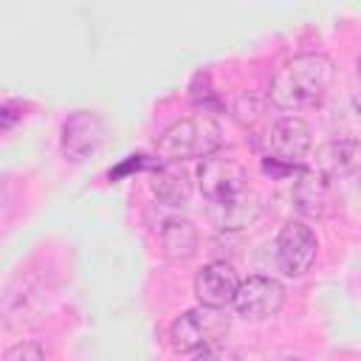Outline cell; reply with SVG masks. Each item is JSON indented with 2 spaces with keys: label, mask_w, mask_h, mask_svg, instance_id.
<instances>
[{
  "label": "cell",
  "mask_w": 361,
  "mask_h": 361,
  "mask_svg": "<svg viewBox=\"0 0 361 361\" xmlns=\"http://www.w3.org/2000/svg\"><path fill=\"white\" fill-rule=\"evenodd\" d=\"M333 79H336V65L327 54L319 51L296 54L288 62H282V68L274 73L268 99L274 107L296 113L319 104L330 90Z\"/></svg>",
  "instance_id": "obj_1"
},
{
  "label": "cell",
  "mask_w": 361,
  "mask_h": 361,
  "mask_svg": "<svg viewBox=\"0 0 361 361\" xmlns=\"http://www.w3.org/2000/svg\"><path fill=\"white\" fill-rule=\"evenodd\" d=\"M220 141V124L212 116H189L161 133L155 152L161 164H183L189 158H206L217 152Z\"/></svg>",
  "instance_id": "obj_2"
},
{
  "label": "cell",
  "mask_w": 361,
  "mask_h": 361,
  "mask_svg": "<svg viewBox=\"0 0 361 361\" xmlns=\"http://www.w3.org/2000/svg\"><path fill=\"white\" fill-rule=\"evenodd\" d=\"M231 322L226 316V310H214V307H192L186 313H180L172 327H169V347L175 353H197L206 344L220 341L228 333Z\"/></svg>",
  "instance_id": "obj_3"
},
{
  "label": "cell",
  "mask_w": 361,
  "mask_h": 361,
  "mask_svg": "<svg viewBox=\"0 0 361 361\" xmlns=\"http://www.w3.org/2000/svg\"><path fill=\"white\" fill-rule=\"evenodd\" d=\"M313 147V133L310 124L299 116H285L276 118L265 135H262V149L268 161H276L293 172H299L305 166V158Z\"/></svg>",
  "instance_id": "obj_4"
},
{
  "label": "cell",
  "mask_w": 361,
  "mask_h": 361,
  "mask_svg": "<svg viewBox=\"0 0 361 361\" xmlns=\"http://www.w3.org/2000/svg\"><path fill=\"white\" fill-rule=\"evenodd\" d=\"M197 183H200L206 203H217L223 197H231L248 189V172L234 155L212 152L197 166Z\"/></svg>",
  "instance_id": "obj_5"
},
{
  "label": "cell",
  "mask_w": 361,
  "mask_h": 361,
  "mask_svg": "<svg viewBox=\"0 0 361 361\" xmlns=\"http://www.w3.org/2000/svg\"><path fill=\"white\" fill-rule=\"evenodd\" d=\"M316 254H319V240H316V231L310 226H305L302 220H288L279 228L276 262H279V271L285 276L307 274L310 265L316 262Z\"/></svg>",
  "instance_id": "obj_6"
},
{
  "label": "cell",
  "mask_w": 361,
  "mask_h": 361,
  "mask_svg": "<svg viewBox=\"0 0 361 361\" xmlns=\"http://www.w3.org/2000/svg\"><path fill=\"white\" fill-rule=\"evenodd\" d=\"M234 310L243 316V319H251V322H262V319H271L282 310L285 305V288L279 279L274 276H248L237 285V293H234Z\"/></svg>",
  "instance_id": "obj_7"
},
{
  "label": "cell",
  "mask_w": 361,
  "mask_h": 361,
  "mask_svg": "<svg viewBox=\"0 0 361 361\" xmlns=\"http://www.w3.org/2000/svg\"><path fill=\"white\" fill-rule=\"evenodd\" d=\"M262 214V197L248 186L217 203H206V217L217 231H243Z\"/></svg>",
  "instance_id": "obj_8"
},
{
  "label": "cell",
  "mask_w": 361,
  "mask_h": 361,
  "mask_svg": "<svg viewBox=\"0 0 361 361\" xmlns=\"http://www.w3.org/2000/svg\"><path fill=\"white\" fill-rule=\"evenodd\" d=\"M104 141V124L87 110H76L62 124V155L73 164L90 158Z\"/></svg>",
  "instance_id": "obj_9"
},
{
  "label": "cell",
  "mask_w": 361,
  "mask_h": 361,
  "mask_svg": "<svg viewBox=\"0 0 361 361\" xmlns=\"http://www.w3.org/2000/svg\"><path fill=\"white\" fill-rule=\"evenodd\" d=\"M237 285H240L237 271L228 262H209L195 276V296L203 307L226 310L234 302Z\"/></svg>",
  "instance_id": "obj_10"
},
{
  "label": "cell",
  "mask_w": 361,
  "mask_h": 361,
  "mask_svg": "<svg viewBox=\"0 0 361 361\" xmlns=\"http://www.w3.org/2000/svg\"><path fill=\"white\" fill-rule=\"evenodd\" d=\"M333 203V180L319 175L313 166H302L293 180V206L305 217H324Z\"/></svg>",
  "instance_id": "obj_11"
},
{
  "label": "cell",
  "mask_w": 361,
  "mask_h": 361,
  "mask_svg": "<svg viewBox=\"0 0 361 361\" xmlns=\"http://www.w3.org/2000/svg\"><path fill=\"white\" fill-rule=\"evenodd\" d=\"M149 189L161 203L180 209L192 197V178L183 164H155L149 175Z\"/></svg>",
  "instance_id": "obj_12"
},
{
  "label": "cell",
  "mask_w": 361,
  "mask_h": 361,
  "mask_svg": "<svg viewBox=\"0 0 361 361\" xmlns=\"http://www.w3.org/2000/svg\"><path fill=\"white\" fill-rule=\"evenodd\" d=\"M313 169L319 175H324L327 180H338L347 178L358 169V141L355 138H338V141H327L316 149V161Z\"/></svg>",
  "instance_id": "obj_13"
},
{
  "label": "cell",
  "mask_w": 361,
  "mask_h": 361,
  "mask_svg": "<svg viewBox=\"0 0 361 361\" xmlns=\"http://www.w3.org/2000/svg\"><path fill=\"white\" fill-rule=\"evenodd\" d=\"M200 234L189 217H169L161 226V251L169 259H192L197 254Z\"/></svg>",
  "instance_id": "obj_14"
},
{
  "label": "cell",
  "mask_w": 361,
  "mask_h": 361,
  "mask_svg": "<svg viewBox=\"0 0 361 361\" xmlns=\"http://www.w3.org/2000/svg\"><path fill=\"white\" fill-rule=\"evenodd\" d=\"M0 361H45V353L34 341H17L3 353Z\"/></svg>",
  "instance_id": "obj_15"
},
{
  "label": "cell",
  "mask_w": 361,
  "mask_h": 361,
  "mask_svg": "<svg viewBox=\"0 0 361 361\" xmlns=\"http://www.w3.org/2000/svg\"><path fill=\"white\" fill-rule=\"evenodd\" d=\"M192 361H240V355H237L231 347H226L223 341H214V344L200 347Z\"/></svg>",
  "instance_id": "obj_16"
},
{
  "label": "cell",
  "mask_w": 361,
  "mask_h": 361,
  "mask_svg": "<svg viewBox=\"0 0 361 361\" xmlns=\"http://www.w3.org/2000/svg\"><path fill=\"white\" fill-rule=\"evenodd\" d=\"M276 361H299V358H276Z\"/></svg>",
  "instance_id": "obj_17"
}]
</instances>
